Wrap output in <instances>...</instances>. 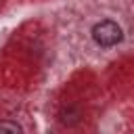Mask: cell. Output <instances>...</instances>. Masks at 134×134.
I'll use <instances>...</instances> for the list:
<instances>
[{
  "instance_id": "6da1fadb",
  "label": "cell",
  "mask_w": 134,
  "mask_h": 134,
  "mask_svg": "<svg viewBox=\"0 0 134 134\" xmlns=\"http://www.w3.org/2000/svg\"><path fill=\"white\" fill-rule=\"evenodd\" d=\"M92 38H94V42H96L98 46L109 48V46H115V44L121 42L124 31H121V27H119L115 21L105 19V21H98V23L92 27Z\"/></svg>"
},
{
  "instance_id": "7a4b0ae2",
  "label": "cell",
  "mask_w": 134,
  "mask_h": 134,
  "mask_svg": "<svg viewBox=\"0 0 134 134\" xmlns=\"http://www.w3.org/2000/svg\"><path fill=\"white\" fill-rule=\"evenodd\" d=\"M77 119H80V109H73V113H71V109L61 111V121H63V124L73 126V124H77Z\"/></svg>"
},
{
  "instance_id": "3957f363",
  "label": "cell",
  "mask_w": 134,
  "mask_h": 134,
  "mask_svg": "<svg viewBox=\"0 0 134 134\" xmlns=\"http://www.w3.org/2000/svg\"><path fill=\"white\" fill-rule=\"evenodd\" d=\"M23 128L17 121H0V132H21Z\"/></svg>"
}]
</instances>
